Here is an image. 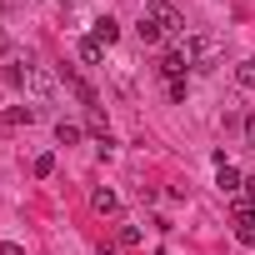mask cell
<instances>
[{
    "label": "cell",
    "mask_w": 255,
    "mask_h": 255,
    "mask_svg": "<svg viewBox=\"0 0 255 255\" xmlns=\"http://www.w3.org/2000/svg\"><path fill=\"white\" fill-rule=\"evenodd\" d=\"M185 55H190L195 70H210V65L220 60V40H215V35H190V40H185Z\"/></svg>",
    "instance_id": "obj_1"
},
{
    "label": "cell",
    "mask_w": 255,
    "mask_h": 255,
    "mask_svg": "<svg viewBox=\"0 0 255 255\" xmlns=\"http://www.w3.org/2000/svg\"><path fill=\"white\" fill-rule=\"evenodd\" d=\"M145 20H155L165 35H180V30H185V15L170 5V0H150V5H145Z\"/></svg>",
    "instance_id": "obj_2"
},
{
    "label": "cell",
    "mask_w": 255,
    "mask_h": 255,
    "mask_svg": "<svg viewBox=\"0 0 255 255\" xmlns=\"http://www.w3.org/2000/svg\"><path fill=\"white\" fill-rule=\"evenodd\" d=\"M185 70H190V55H185V45H170V50L160 55V75H165V80H185Z\"/></svg>",
    "instance_id": "obj_3"
},
{
    "label": "cell",
    "mask_w": 255,
    "mask_h": 255,
    "mask_svg": "<svg viewBox=\"0 0 255 255\" xmlns=\"http://www.w3.org/2000/svg\"><path fill=\"white\" fill-rule=\"evenodd\" d=\"M25 85H30V95H55V85H60V75L55 70H45V65H30V75H25Z\"/></svg>",
    "instance_id": "obj_4"
},
{
    "label": "cell",
    "mask_w": 255,
    "mask_h": 255,
    "mask_svg": "<svg viewBox=\"0 0 255 255\" xmlns=\"http://www.w3.org/2000/svg\"><path fill=\"white\" fill-rule=\"evenodd\" d=\"M215 185H220L225 195H240V185H245V180H240V170H235L225 155H215Z\"/></svg>",
    "instance_id": "obj_5"
},
{
    "label": "cell",
    "mask_w": 255,
    "mask_h": 255,
    "mask_svg": "<svg viewBox=\"0 0 255 255\" xmlns=\"http://www.w3.org/2000/svg\"><path fill=\"white\" fill-rule=\"evenodd\" d=\"M90 210H100V215H115V210H120V195H115L110 185H95V190H90Z\"/></svg>",
    "instance_id": "obj_6"
},
{
    "label": "cell",
    "mask_w": 255,
    "mask_h": 255,
    "mask_svg": "<svg viewBox=\"0 0 255 255\" xmlns=\"http://www.w3.org/2000/svg\"><path fill=\"white\" fill-rule=\"evenodd\" d=\"M115 35H120V20H115V15H100V20H95V40H100V45H115Z\"/></svg>",
    "instance_id": "obj_7"
},
{
    "label": "cell",
    "mask_w": 255,
    "mask_h": 255,
    "mask_svg": "<svg viewBox=\"0 0 255 255\" xmlns=\"http://www.w3.org/2000/svg\"><path fill=\"white\" fill-rule=\"evenodd\" d=\"M80 60H85V65H100V60H105V45H100L95 35H85V40H80Z\"/></svg>",
    "instance_id": "obj_8"
},
{
    "label": "cell",
    "mask_w": 255,
    "mask_h": 255,
    "mask_svg": "<svg viewBox=\"0 0 255 255\" xmlns=\"http://www.w3.org/2000/svg\"><path fill=\"white\" fill-rule=\"evenodd\" d=\"M235 85H240V90H255V55L235 65Z\"/></svg>",
    "instance_id": "obj_9"
},
{
    "label": "cell",
    "mask_w": 255,
    "mask_h": 255,
    "mask_svg": "<svg viewBox=\"0 0 255 255\" xmlns=\"http://www.w3.org/2000/svg\"><path fill=\"white\" fill-rule=\"evenodd\" d=\"M55 140H60V145H75V140H80V125H75V120H55Z\"/></svg>",
    "instance_id": "obj_10"
},
{
    "label": "cell",
    "mask_w": 255,
    "mask_h": 255,
    "mask_svg": "<svg viewBox=\"0 0 255 255\" xmlns=\"http://www.w3.org/2000/svg\"><path fill=\"white\" fill-rule=\"evenodd\" d=\"M135 30H140V40H145V45H160V40H165V30H160L155 20H145V15H140V25H135Z\"/></svg>",
    "instance_id": "obj_11"
},
{
    "label": "cell",
    "mask_w": 255,
    "mask_h": 255,
    "mask_svg": "<svg viewBox=\"0 0 255 255\" xmlns=\"http://www.w3.org/2000/svg\"><path fill=\"white\" fill-rule=\"evenodd\" d=\"M235 235L240 245H255V215H235Z\"/></svg>",
    "instance_id": "obj_12"
},
{
    "label": "cell",
    "mask_w": 255,
    "mask_h": 255,
    "mask_svg": "<svg viewBox=\"0 0 255 255\" xmlns=\"http://www.w3.org/2000/svg\"><path fill=\"white\" fill-rule=\"evenodd\" d=\"M30 170H35V180H50V175H55V155H35Z\"/></svg>",
    "instance_id": "obj_13"
},
{
    "label": "cell",
    "mask_w": 255,
    "mask_h": 255,
    "mask_svg": "<svg viewBox=\"0 0 255 255\" xmlns=\"http://www.w3.org/2000/svg\"><path fill=\"white\" fill-rule=\"evenodd\" d=\"M115 235H120V245H140V225H120Z\"/></svg>",
    "instance_id": "obj_14"
},
{
    "label": "cell",
    "mask_w": 255,
    "mask_h": 255,
    "mask_svg": "<svg viewBox=\"0 0 255 255\" xmlns=\"http://www.w3.org/2000/svg\"><path fill=\"white\" fill-rule=\"evenodd\" d=\"M0 255H25V245H15V240H0Z\"/></svg>",
    "instance_id": "obj_15"
},
{
    "label": "cell",
    "mask_w": 255,
    "mask_h": 255,
    "mask_svg": "<svg viewBox=\"0 0 255 255\" xmlns=\"http://www.w3.org/2000/svg\"><path fill=\"white\" fill-rule=\"evenodd\" d=\"M240 195H245V200H250V205H255V175H250V180H245V185H240Z\"/></svg>",
    "instance_id": "obj_16"
},
{
    "label": "cell",
    "mask_w": 255,
    "mask_h": 255,
    "mask_svg": "<svg viewBox=\"0 0 255 255\" xmlns=\"http://www.w3.org/2000/svg\"><path fill=\"white\" fill-rule=\"evenodd\" d=\"M5 45H10V40H5V30H0V55H5Z\"/></svg>",
    "instance_id": "obj_17"
},
{
    "label": "cell",
    "mask_w": 255,
    "mask_h": 255,
    "mask_svg": "<svg viewBox=\"0 0 255 255\" xmlns=\"http://www.w3.org/2000/svg\"><path fill=\"white\" fill-rule=\"evenodd\" d=\"M250 150H255V135H250Z\"/></svg>",
    "instance_id": "obj_18"
}]
</instances>
